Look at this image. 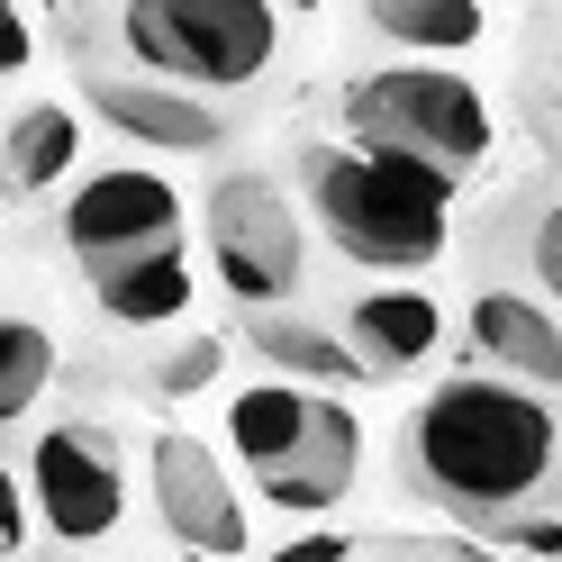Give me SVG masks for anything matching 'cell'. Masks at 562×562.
Wrapping results in <instances>:
<instances>
[{"label":"cell","instance_id":"cell-1","mask_svg":"<svg viewBox=\"0 0 562 562\" xmlns=\"http://www.w3.org/2000/svg\"><path fill=\"white\" fill-rule=\"evenodd\" d=\"M400 463H408L417 499L508 536L562 490V417H553V400L517 391L499 372H463V381H436L408 408Z\"/></svg>","mask_w":562,"mask_h":562},{"label":"cell","instance_id":"cell-2","mask_svg":"<svg viewBox=\"0 0 562 562\" xmlns=\"http://www.w3.org/2000/svg\"><path fill=\"white\" fill-rule=\"evenodd\" d=\"M300 182L308 209L345 263L363 272H427L445 255V227H453V182L427 164H408L391 146H355V136H318L300 146Z\"/></svg>","mask_w":562,"mask_h":562},{"label":"cell","instance_id":"cell-3","mask_svg":"<svg viewBox=\"0 0 562 562\" xmlns=\"http://www.w3.org/2000/svg\"><path fill=\"white\" fill-rule=\"evenodd\" d=\"M227 445L245 453V472L272 508L291 517H318L355 490V463H363V427L336 391H291V381H255L236 391L227 408Z\"/></svg>","mask_w":562,"mask_h":562},{"label":"cell","instance_id":"cell-4","mask_svg":"<svg viewBox=\"0 0 562 562\" xmlns=\"http://www.w3.org/2000/svg\"><path fill=\"white\" fill-rule=\"evenodd\" d=\"M345 127H355V146H391L408 164L445 172V182L490 164V100L453 64H372V74H355Z\"/></svg>","mask_w":562,"mask_h":562},{"label":"cell","instance_id":"cell-5","mask_svg":"<svg viewBox=\"0 0 562 562\" xmlns=\"http://www.w3.org/2000/svg\"><path fill=\"white\" fill-rule=\"evenodd\" d=\"M119 46L136 55V74L164 91H245L255 74H272L281 55V19L263 0H146L119 10Z\"/></svg>","mask_w":562,"mask_h":562},{"label":"cell","instance_id":"cell-6","mask_svg":"<svg viewBox=\"0 0 562 562\" xmlns=\"http://www.w3.org/2000/svg\"><path fill=\"white\" fill-rule=\"evenodd\" d=\"M27 499H37L46 536L64 544H110L127 526V453L110 427H91V417H55L27 453Z\"/></svg>","mask_w":562,"mask_h":562},{"label":"cell","instance_id":"cell-7","mask_svg":"<svg viewBox=\"0 0 562 562\" xmlns=\"http://www.w3.org/2000/svg\"><path fill=\"white\" fill-rule=\"evenodd\" d=\"M209 255H218V281L236 300H255V318L281 308L300 291V272H308L291 191L263 182V172H227V182L209 191Z\"/></svg>","mask_w":562,"mask_h":562},{"label":"cell","instance_id":"cell-8","mask_svg":"<svg viewBox=\"0 0 562 562\" xmlns=\"http://www.w3.org/2000/svg\"><path fill=\"white\" fill-rule=\"evenodd\" d=\"M55 227H64V255L82 272H100V263L155 255V245H182V191L164 172H146V164H110L64 200Z\"/></svg>","mask_w":562,"mask_h":562},{"label":"cell","instance_id":"cell-9","mask_svg":"<svg viewBox=\"0 0 562 562\" xmlns=\"http://www.w3.org/2000/svg\"><path fill=\"white\" fill-rule=\"evenodd\" d=\"M155 517L182 536L191 553L209 562H236L245 553V508H236V481L218 463V445L209 436H155Z\"/></svg>","mask_w":562,"mask_h":562},{"label":"cell","instance_id":"cell-10","mask_svg":"<svg viewBox=\"0 0 562 562\" xmlns=\"http://www.w3.org/2000/svg\"><path fill=\"white\" fill-rule=\"evenodd\" d=\"M91 110L110 119L119 136H136V146H155V155H209V146L227 136L218 100L164 91V82H146V74H91Z\"/></svg>","mask_w":562,"mask_h":562},{"label":"cell","instance_id":"cell-11","mask_svg":"<svg viewBox=\"0 0 562 562\" xmlns=\"http://www.w3.org/2000/svg\"><path fill=\"white\" fill-rule=\"evenodd\" d=\"M472 345H481V363L499 372V381H517V391H562V318L544 300H526V291H490L472 300Z\"/></svg>","mask_w":562,"mask_h":562},{"label":"cell","instance_id":"cell-12","mask_svg":"<svg viewBox=\"0 0 562 562\" xmlns=\"http://www.w3.org/2000/svg\"><path fill=\"white\" fill-rule=\"evenodd\" d=\"M345 336H355L363 381H400V372H417V363H436L445 318H436V300H427V291L391 281V291H363L355 308H345Z\"/></svg>","mask_w":562,"mask_h":562},{"label":"cell","instance_id":"cell-13","mask_svg":"<svg viewBox=\"0 0 562 562\" xmlns=\"http://www.w3.org/2000/svg\"><path fill=\"white\" fill-rule=\"evenodd\" d=\"M91 300L110 308L119 327H172V318L191 308V263H182V245H155V255L100 263V272H91Z\"/></svg>","mask_w":562,"mask_h":562},{"label":"cell","instance_id":"cell-14","mask_svg":"<svg viewBox=\"0 0 562 562\" xmlns=\"http://www.w3.org/2000/svg\"><path fill=\"white\" fill-rule=\"evenodd\" d=\"M74 155H82V119L37 100V110H19L10 136H0V191L10 200H37L55 182H74Z\"/></svg>","mask_w":562,"mask_h":562},{"label":"cell","instance_id":"cell-15","mask_svg":"<svg viewBox=\"0 0 562 562\" xmlns=\"http://www.w3.org/2000/svg\"><path fill=\"white\" fill-rule=\"evenodd\" d=\"M363 27H372V37H391V46H408L417 64H436V55L481 46V27H490V19L472 10V0H372Z\"/></svg>","mask_w":562,"mask_h":562},{"label":"cell","instance_id":"cell-16","mask_svg":"<svg viewBox=\"0 0 562 562\" xmlns=\"http://www.w3.org/2000/svg\"><path fill=\"white\" fill-rule=\"evenodd\" d=\"M255 355H263V363H281V372H300V381H363L355 345L318 336L308 318H281V308H263V318H255Z\"/></svg>","mask_w":562,"mask_h":562},{"label":"cell","instance_id":"cell-17","mask_svg":"<svg viewBox=\"0 0 562 562\" xmlns=\"http://www.w3.org/2000/svg\"><path fill=\"white\" fill-rule=\"evenodd\" d=\"M46 381H55V336L37 318H0V427L37 408Z\"/></svg>","mask_w":562,"mask_h":562},{"label":"cell","instance_id":"cell-18","mask_svg":"<svg viewBox=\"0 0 562 562\" xmlns=\"http://www.w3.org/2000/svg\"><path fill=\"white\" fill-rule=\"evenodd\" d=\"M517 245H526V272H536V291H544V308L562 318V200H536V209H526V227H517Z\"/></svg>","mask_w":562,"mask_h":562},{"label":"cell","instance_id":"cell-19","mask_svg":"<svg viewBox=\"0 0 562 562\" xmlns=\"http://www.w3.org/2000/svg\"><path fill=\"white\" fill-rule=\"evenodd\" d=\"M209 372H218V336H200V345H182V355H172V363L155 372V391H164V400H191V391H200Z\"/></svg>","mask_w":562,"mask_h":562},{"label":"cell","instance_id":"cell-20","mask_svg":"<svg viewBox=\"0 0 562 562\" xmlns=\"http://www.w3.org/2000/svg\"><path fill=\"white\" fill-rule=\"evenodd\" d=\"M27 544V490H19V472L0 463V562H10Z\"/></svg>","mask_w":562,"mask_h":562},{"label":"cell","instance_id":"cell-21","mask_svg":"<svg viewBox=\"0 0 562 562\" xmlns=\"http://www.w3.org/2000/svg\"><path fill=\"white\" fill-rule=\"evenodd\" d=\"M27 55H37V27H27V10H0V82L27 74Z\"/></svg>","mask_w":562,"mask_h":562},{"label":"cell","instance_id":"cell-22","mask_svg":"<svg viewBox=\"0 0 562 562\" xmlns=\"http://www.w3.org/2000/svg\"><path fill=\"white\" fill-rule=\"evenodd\" d=\"M272 562H345V544L336 536H300V544H281Z\"/></svg>","mask_w":562,"mask_h":562},{"label":"cell","instance_id":"cell-23","mask_svg":"<svg viewBox=\"0 0 562 562\" xmlns=\"http://www.w3.org/2000/svg\"><path fill=\"white\" fill-rule=\"evenodd\" d=\"M553 155H562V110H553Z\"/></svg>","mask_w":562,"mask_h":562},{"label":"cell","instance_id":"cell-24","mask_svg":"<svg viewBox=\"0 0 562 562\" xmlns=\"http://www.w3.org/2000/svg\"><path fill=\"white\" fill-rule=\"evenodd\" d=\"M381 562H408V553H381Z\"/></svg>","mask_w":562,"mask_h":562}]
</instances>
